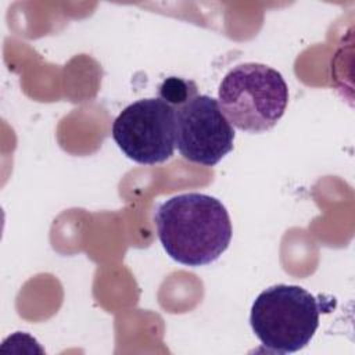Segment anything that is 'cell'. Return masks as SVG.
I'll return each mask as SVG.
<instances>
[{"instance_id":"obj_1","label":"cell","mask_w":355,"mask_h":355,"mask_svg":"<svg viewBox=\"0 0 355 355\" xmlns=\"http://www.w3.org/2000/svg\"><path fill=\"white\" fill-rule=\"evenodd\" d=\"M154 223L166 254L191 268L215 262L227 250L233 234L225 205L202 193L165 200L155 209Z\"/></svg>"},{"instance_id":"obj_4","label":"cell","mask_w":355,"mask_h":355,"mask_svg":"<svg viewBox=\"0 0 355 355\" xmlns=\"http://www.w3.org/2000/svg\"><path fill=\"white\" fill-rule=\"evenodd\" d=\"M111 133L132 161L143 165L165 162L176 147L175 110L159 97L137 100L119 112Z\"/></svg>"},{"instance_id":"obj_2","label":"cell","mask_w":355,"mask_h":355,"mask_svg":"<svg viewBox=\"0 0 355 355\" xmlns=\"http://www.w3.org/2000/svg\"><path fill=\"white\" fill-rule=\"evenodd\" d=\"M218 103L232 126L263 133L284 115L288 87L280 72L258 62L232 68L218 89Z\"/></svg>"},{"instance_id":"obj_6","label":"cell","mask_w":355,"mask_h":355,"mask_svg":"<svg viewBox=\"0 0 355 355\" xmlns=\"http://www.w3.org/2000/svg\"><path fill=\"white\" fill-rule=\"evenodd\" d=\"M197 85L190 79L169 76L158 87V96L173 110L189 103L197 96Z\"/></svg>"},{"instance_id":"obj_3","label":"cell","mask_w":355,"mask_h":355,"mask_svg":"<svg viewBox=\"0 0 355 355\" xmlns=\"http://www.w3.org/2000/svg\"><path fill=\"white\" fill-rule=\"evenodd\" d=\"M322 302L300 286L265 288L251 306L250 324L262 345L277 354H291L309 344L319 327Z\"/></svg>"},{"instance_id":"obj_5","label":"cell","mask_w":355,"mask_h":355,"mask_svg":"<svg viewBox=\"0 0 355 355\" xmlns=\"http://www.w3.org/2000/svg\"><path fill=\"white\" fill-rule=\"evenodd\" d=\"M175 119L176 147L184 159L214 166L233 150L234 129L216 98L197 94L175 110Z\"/></svg>"}]
</instances>
